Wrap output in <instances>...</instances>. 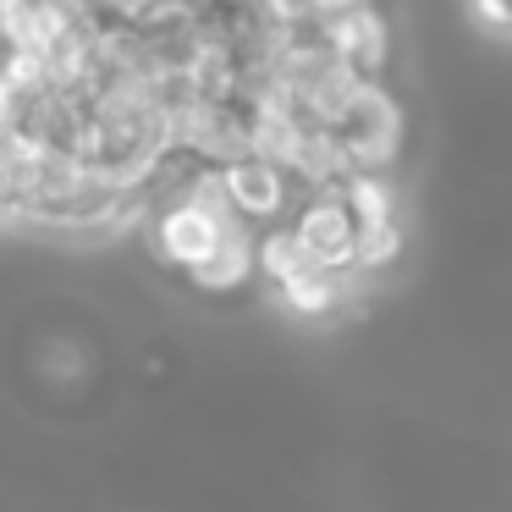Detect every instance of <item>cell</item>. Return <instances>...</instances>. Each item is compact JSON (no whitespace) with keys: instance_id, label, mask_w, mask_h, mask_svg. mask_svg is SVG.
I'll return each instance as SVG.
<instances>
[{"instance_id":"cell-1","label":"cell","mask_w":512,"mask_h":512,"mask_svg":"<svg viewBox=\"0 0 512 512\" xmlns=\"http://www.w3.org/2000/svg\"><path fill=\"white\" fill-rule=\"evenodd\" d=\"M331 133L347 149L353 171H386V177H397L402 144H408V111H402L391 83H358V94L347 100V111L336 116Z\"/></svg>"},{"instance_id":"cell-2","label":"cell","mask_w":512,"mask_h":512,"mask_svg":"<svg viewBox=\"0 0 512 512\" xmlns=\"http://www.w3.org/2000/svg\"><path fill=\"white\" fill-rule=\"evenodd\" d=\"M166 144H171L166 155L188 160V166H199V171H226L232 160L248 155L243 105H210V100L182 105L166 122Z\"/></svg>"},{"instance_id":"cell-3","label":"cell","mask_w":512,"mask_h":512,"mask_svg":"<svg viewBox=\"0 0 512 512\" xmlns=\"http://www.w3.org/2000/svg\"><path fill=\"white\" fill-rule=\"evenodd\" d=\"M226 226H243V221H215V215L199 210L193 199H166V204H149L144 243H149V254H155V265H166L171 276H188V270L215 248V237H221Z\"/></svg>"},{"instance_id":"cell-4","label":"cell","mask_w":512,"mask_h":512,"mask_svg":"<svg viewBox=\"0 0 512 512\" xmlns=\"http://www.w3.org/2000/svg\"><path fill=\"white\" fill-rule=\"evenodd\" d=\"M215 177H221L226 204H232V215L248 226V232L287 226L292 204H298V188H292L287 171H281V166H265V160H254V155L232 160V166L215 171Z\"/></svg>"},{"instance_id":"cell-5","label":"cell","mask_w":512,"mask_h":512,"mask_svg":"<svg viewBox=\"0 0 512 512\" xmlns=\"http://www.w3.org/2000/svg\"><path fill=\"white\" fill-rule=\"evenodd\" d=\"M320 45L353 72L358 83H386L391 72V17L380 6H353L320 23Z\"/></svg>"},{"instance_id":"cell-6","label":"cell","mask_w":512,"mask_h":512,"mask_svg":"<svg viewBox=\"0 0 512 512\" xmlns=\"http://www.w3.org/2000/svg\"><path fill=\"white\" fill-rule=\"evenodd\" d=\"M287 232L298 237V248L314 259L320 270H347L353 276V215H347L342 193H298L287 215Z\"/></svg>"},{"instance_id":"cell-7","label":"cell","mask_w":512,"mask_h":512,"mask_svg":"<svg viewBox=\"0 0 512 512\" xmlns=\"http://www.w3.org/2000/svg\"><path fill=\"white\" fill-rule=\"evenodd\" d=\"M188 287L204 298H237L254 287V232L248 226H226L215 237V248L188 270Z\"/></svg>"},{"instance_id":"cell-8","label":"cell","mask_w":512,"mask_h":512,"mask_svg":"<svg viewBox=\"0 0 512 512\" xmlns=\"http://www.w3.org/2000/svg\"><path fill=\"white\" fill-rule=\"evenodd\" d=\"M243 138H248V155L254 160L287 171L292 155H298V144L309 138V122L281 100H248L243 105Z\"/></svg>"},{"instance_id":"cell-9","label":"cell","mask_w":512,"mask_h":512,"mask_svg":"<svg viewBox=\"0 0 512 512\" xmlns=\"http://www.w3.org/2000/svg\"><path fill=\"white\" fill-rule=\"evenodd\" d=\"M358 292V276H347V270H298L292 281H281L276 287V303L292 314V320H331V314H342L347 303H353Z\"/></svg>"},{"instance_id":"cell-10","label":"cell","mask_w":512,"mask_h":512,"mask_svg":"<svg viewBox=\"0 0 512 512\" xmlns=\"http://www.w3.org/2000/svg\"><path fill=\"white\" fill-rule=\"evenodd\" d=\"M39 171H45V149L28 144L23 133H0V226L28 221Z\"/></svg>"},{"instance_id":"cell-11","label":"cell","mask_w":512,"mask_h":512,"mask_svg":"<svg viewBox=\"0 0 512 512\" xmlns=\"http://www.w3.org/2000/svg\"><path fill=\"white\" fill-rule=\"evenodd\" d=\"M287 177H292V188H298V193H336L347 177H353V160H347L342 144H336L331 127H309V138L298 144Z\"/></svg>"},{"instance_id":"cell-12","label":"cell","mask_w":512,"mask_h":512,"mask_svg":"<svg viewBox=\"0 0 512 512\" xmlns=\"http://www.w3.org/2000/svg\"><path fill=\"white\" fill-rule=\"evenodd\" d=\"M336 193H342V204H347V215H353L358 232H364V226L402 221V188H397V177H386V171H353Z\"/></svg>"},{"instance_id":"cell-13","label":"cell","mask_w":512,"mask_h":512,"mask_svg":"<svg viewBox=\"0 0 512 512\" xmlns=\"http://www.w3.org/2000/svg\"><path fill=\"white\" fill-rule=\"evenodd\" d=\"M314 259L298 248V237L287 226H270V232H254V281H270V292L281 281H292L298 270H309Z\"/></svg>"},{"instance_id":"cell-14","label":"cell","mask_w":512,"mask_h":512,"mask_svg":"<svg viewBox=\"0 0 512 512\" xmlns=\"http://www.w3.org/2000/svg\"><path fill=\"white\" fill-rule=\"evenodd\" d=\"M402 254H408V226L391 221V226H364V232L353 237V276H391V270L402 265Z\"/></svg>"},{"instance_id":"cell-15","label":"cell","mask_w":512,"mask_h":512,"mask_svg":"<svg viewBox=\"0 0 512 512\" xmlns=\"http://www.w3.org/2000/svg\"><path fill=\"white\" fill-rule=\"evenodd\" d=\"M474 6V17L485 28H496V34H512V0H468Z\"/></svg>"},{"instance_id":"cell-16","label":"cell","mask_w":512,"mask_h":512,"mask_svg":"<svg viewBox=\"0 0 512 512\" xmlns=\"http://www.w3.org/2000/svg\"><path fill=\"white\" fill-rule=\"evenodd\" d=\"M309 6H314V17L325 23V17H342V12H353V6H375V0H309Z\"/></svg>"}]
</instances>
